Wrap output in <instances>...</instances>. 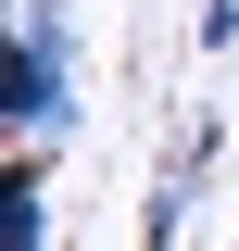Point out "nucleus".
<instances>
[{
  "label": "nucleus",
  "instance_id": "obj_2",
  "mask_svg": "<svg viewBox=\"0 0 239 251\" xmlns=\"http://www.w3.org/2000/svg\"><path fill=\"white\" fill-rule=\"evenodd\" d=\"M0 251H51V151H26V138L0 176Z\"/></svg>",
  "mask_w": 239,
  "mask_h": 251
},
{
  "label": "nucleus",
  "instance_id": "obj_1",
  "mask_svg": "<svg viewBox=\"0 0 239 251\" xmlns=\"http://www.w3.org/2000/svg\"><path fill=\"white\" fill-rule=\"evenodd\" d=\"M0 113H13V138H26V151H63V138H76V25H63V0H13Z\"/></svg>",
  "mask_w": 239,
  "mask_h": 251
},
{
  "label": "nucleus",
  "instance_id": "obj_3",
  "mask_svg": "<svg viewBox=\"0 0 239 251\" xmlns=\"http://www.w3.org/2000/svg\"><path fill=\"white\" fill-rule=\"evenodd\" d=\"M202 50H239V0H214V13H202Z\"/></svg>",
  "mask_w": 239,
  "mask_h": 251
}]
</instances>
